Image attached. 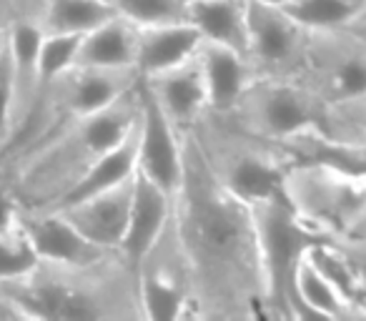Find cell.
I'll return each instance as SVG.
<instances>
[{
  "label": "cell",
  "instance_id": "obj_1",
  "mask_svg": "<svg viewBox=\"0 0 366 321\" xmlns=\"http://www.w3.org/2000/svg\"><path fill=\"white\" fill-rule=\"evenodd\" d=\"M181 146L173 224L189 269L191 319H266L254 209L216 179L194 133L183 131Z\"/></svg>",
  "mask_w": 366,
  "mask_h": 321
},
{
  "label": "cell",
  "instance_id": "obj_2",
  "mask_svg": "<svg viewBox=\"0 0 366 321\" xmlns=\"http://www.w3.org/2000/svg\"><path fill=\"white\" fill-rule=\"evenodd\" d=\"M0 291L16 304L23 319L48 321H141L136 274L121 259L91 266H63L38 261L36 269L13 281H3Z\"/></svg>",
  "mask_w": 366,
  "mask_h": 321
},
{
  "label": "cell",
  "instance_id": "obj_3",
  "mask_svg": "<svg viewBox=\"0 0 366 321\" xmlns=\"http://www.w3.org/2000/svg\"><path fill=\"white\" fill-rule=\"evenodd\" d=\"M141 81V78H138ZM138 118V83L116 103L66 123L11 161L23 209H53L103 153L123 141Z\"/></svg>",
  "mask_w": 366,
  "mask_h": 321
},
{
  "label": "cell",
  "instance_id": "obj_4",
  "mask_svg": "<svg viewBox=\"0 0 366 321\" xmlns=\"http://www.w3.org/2000/svg\"><path fill=\"white\" fill-rule=\"evenodd\" d=\"M214 176L249 206L284 199L291 164L274 141L236 126L224 113H206L191 131Z\"/></svg>",
  "mask_w": 366,
  "mask_h": 321
},
{
  "label": "cell",
  "instance_id": "obj_5",
  "mask_svg": "<svg viewBox=\"0 0 366 321\" xmlns=\"http://www.w3.org/2000/svg\"><path fill=\"white\" fill-rule=\"evenodd\" d=\"M256 221V236L264 269L266 319H301L296 296V271L306 251L331 236L304 221L284 199L264 201L251 206Z\"/></svg>",
  "mask_w": 366,
  "mask_h": 321
},
{
  "label": "cell",
  "instance_id": "obj_6",
  "mask_svg": "<svg viewBox=\"0 0 366 321\" xmlns=\"http://www.w3.org/2000/svg\"><path fill=\"white\" fill-rule=\"evenodd\" d=\"M224 116L266 141H284L301 131L331 133V106L299 78H256Z\"/></svg>",
  "mask_w": 366,
  "mask_h": 321
},
{
  "label": "cell",
  "instance_id": "obj_7",
  "mask_svg": "<svg viewBox=\"0 0 366 321\" xmlns=\"http://www.w3.org/2000/svg\"><path fill=\"white\" fill-rule=\"evenodd\" d=\"M286 201L314 229L341 239L366 211V174L301 164L286 176Z\"/></svg>",
  "mask_w": 366,
  "mask_h": 321
},
{
  "label": "cell",
  "instance_id": "obj_8",
  "mask_svg": "<svg viewBox=\"0 0 366 321\" xmlns=\"http://www.w3.org/2000/svg\"><path fill=\"white\" fill-rule=\"evenodd\" d=\"M299 81L329 106L366 96V41L349 31H311Z\"/></svg>",
  "mask_w": 366,
  "mask_h": 321
},
{
  "label": "cell",
  "instance_id": "obj_9",
  "mask_svg": "<svg viewBox=\"0 0 366 321\" xmlns=\"http://www.w3.org/2000/svg\"><path fill=\"white\" fill-rule=\"evenodd\" d=\"M141 316L151 321L191 319V284L173 216L136 269Z\"/></svg>",
  "mask_w": 366,
  "mask_h": 321
},
{
  "label": "cell",
  "instance_id": "obj_10",
  "mask_svg": "<svg viewBox=\"0 0 366 321\" xmlns=\"http://www.w3.org/2000/svg\"><path fill=\"white\" fill-rule=\"evenodd\" d=\"M309 36L284 8L246 0V58L256 78H299Z\"/></svg>",
  "mask_w": 366,
  "mask_h": 321
},
{
  "label": "cell",
  "instance_id": "obj_11",
  "mask_svg": "<svg viewBox=\"0 0 366 321\" xmlns=\"http://www.w3.org/2000/svg\"><path fill=\"white\" fill-rule=\"evenodd\" d=\"M138 171L176 194L183 171L181 131L163 113L146 81H138Z\"/></svg>",
  "mask_w": 366,
  "mask_h": 321
},
{
  "label": "cell",
  "instance_id": "obj_12",
  "mask_svg": "<svg viewBox=\"0 0 366 321\" xmlns=\"http://www.w3.org/2000/svg\"><path fill=\"white\" fill-rule=\"evenodd\" d=\"M18 224L28 236L38 261L63 266H91L108 259L116 251L88 241L61 211L56 209H23L18 211Z\"/></svg>",
  "mask_w": 366,
  "mask_h": 321
},
{
  "label": "cell",
  "instance_id": "obj_13",
  "mask_svg": "<svg viewBox=\"0 0 366 321\" xmlns=\"http://www.w3.org/2000/svg\"><path fill=\"white\" fill-rule=\"evenodd\" d=\"M173 216V194L163 191L158 184H153L148 176H143L136 169L133 176V199L128 226L123 241L118 246V254L136 274L143 256L151 251V246L161 239L168 221Z\"/></svg>",
  "mask_w": 366,
  "mask_h": 321
},
{
  "label": "cell",
  "instance_id": "obj_14",
  "mask_svg": "<svg viewBox=\"0 0 366 321\" xmlns=\"http://www.w3.org/2000/svg\"><path fill=\"white\" fill-rule=\"evenodd\" d=\"M151 88L153 98L163 108L178 131H194L201 118L209 113V93H206L204 71L199 56L189 58L181 66H173L158 76L143 78Z\"/></svg>",
  "mask_w": 366,
  "mask_h": 321
},
{
  "label": "cell",
  "instance_id": "obj_15",
  "mask_svg": "<svg viewBox=\"0 0 366 321\" xmlns=\"http://www.w3.org/2000/svg\"><path fill=\"white\" fill-rule=\"evenodd\" d=\"M133 176L113 189H106L101 194L88 196V199L56 211H61L88 241L108 251H118L128 226V214H131Z\"/></svg>",
  "mask_w": 366,
  "mask_h": 321
},
{
  "label": "cell",
  "instance_id": "obj_16",
  "mask_svg": "<svg viewBox=\"0 0 366 321\" xmlns=\"http://www.w3.org/2000/svg\"><path fill=\"white\" fill-rule=\"evenodd\" d=\"M199 63L204 71L209 113H229L244 98L249 86L256 81L249 58L221 43L204 41L199 48Z\"/></svg>",
  "mask_w": 366,
  "mask_h": 321
},
{
  "label": "cell",
  "instance_id": "obj_17",
  "mask_svg": "<svg viewBox=\"0 0 366 321\" xmlns=\"http://www.w3.org/2000/svg\"><path fill=\"white\" fill-rule=\"evenodd\" d=\"M43 31L36 21H16L6 33L8 56H11L13 81V133L23 126L38 96V56H41ZM6 153V151H3Z\"/></svg>",
  "mask_w": 366,
  "mask_h": 321
},
{
  "label": "cell",
  "instance_id": "obj_18",
  "mask_svg": "<svg viewBox=\"0 0 366 321\" xmlns=\"http://www.w3.org/2000/svg\"><path fill=\"white\" fill-rule=\"evenodd\" d=\"M201 43L204 38L199 28L189 21L138 28V76L151 78L173 66H181L199 53Z\"/></svg>",
  "mask_w": 366,
  "mask_h": 321
},
{
  "label": "cell",
  "instance_id": "obj_19",
  "mask_svg": "<svg viewBox=\"0 0 366 321\" xmlns=\"http://www.w3.org/2000/svg\"><path fill=\"white\" fill-rule=\"evenodd\" d=\"M136 58H138V26L131 21L121 18L116 13L93 28L91 33L81 38L76 53V63L73 66H86V68H111V71H126L133 68L136 71Z\"/></svg>",
  "mask_w": 366,
  "mask_h": 321
},
{
  "label": "cell",
  "instance_id": "obj_20",
  "mask_svg": "<svg viewBox=\"0 0 366 321\" xmlns=\"http://www.w3.org/2000/svg\"><path fill=\"white\" fill-rule=\"evenodd\" d=\"M136 169H138V118L131 131L123 136V141L116 143L108 153H103L96 164L81 176V181L53 209H63V206H71L76 201L88 199V196H96L106 189H113V186L131 179L136 174Z\"/></svg>",
  "mask_w": 366,
  "mask_h": 321
},
{
  "label": "cell",
  "instance_id": "obj_21",
  "mask_svg": "<svg viewBox=\"0 0 366 321\" xmlns=\"http://www.w3.org/2000/svg\"><path fill=\"white\" fill-rule=\"evenodd\" d=\"M189 23L199 28L201 38L221 43L246 56V0H194Z\"/></svg>",
  "mask_w": 366,
  "mask_h": 321
},
{
  "label": "cell",
  "instance_id": "obj_22",
  "mask_svg": "<svg viewBox=\"0 0 366 321\" xmlns=\"http://www.w3.org/2000/svg\"><path fill=\"white\" fill-rule=\"evenodd\" d=\"M113 16L116 8L108 0H43L36 23L43 36L83 38Z\"/></svg>",
  "mask_w": 366,
  "mask_h": 321
},
{
  "label": "cell",
  "instance_id": "obj_23",
  "mask_svg": "<svg viewBox=\"0 0 366 321\" xmlns=\"http://www.w3.org/2000/svg\"><path fill=\"white\" fill-rule=\"evenodd\" d=\"M296 296H299L301 319H351L346 299L321 276L309 256H304L296 271Z\"/></svg>",
  "mask_w": 366,
  "mask_h": 321
},
{
  "label": "cell",
  "instance_id": "obj_24",
  "mask_svg": "<svg viewBox=\"0 0 366 321\" xmlns=\"http://www.w3.org/2000/svg\"><path fill=\"white\" fill-rule=\"evenodd\" d=\"M284 11L306 31H344L364 13V0H291Z\"/></svg>",
  "mask_w": 366,
  "mask_h": 321
},
{
  "label": "cell",
  "instance_id": "obj_25",
  "mask_svg": "<svg viewBox=\"0 0 366 321\" xmlns=\"http://www.w3.org/2000/svg\"><path fill=\"white\" fill-rule=\"evenodd\" d=\"M306 256H309L311 264L321 271V276H324V279L344 296L346 304H349V309H351V319H354V309L361 301V289H359L356 274H354V269H351L349 259H346L339 241L336 239L319 241V244H314L309 251H306Z\"/></svg>",
  "mask_w": 366,
  "mask_h": 321
},
{
  "label": "cell",
  "instance_id": "obj_26",
  "mask_svg": "<svg viewBox=\"0 0 366 321\" xmlns=\"http://www.w3.org/2000/svg\"><path fill=\"white\" fill-rule=\"evenodd\" d=\"M121 18L133 26H163V23L189 21L191 0H111Z\"/></svg>",
  "mask_w": 366,
  "mask_h": 321
},
{
  "label": "cell",
  "instance_id": "obj_27",
  "mask_svg": "<svg viewBox=\"0 0 366 321\" xmlns=\"http://www.w3.org/2000/svg\"><path fill=\"white\" fill-rule=\"evenodd\" d=\"M38 264V256L33 251L28 236L23 234L21 224L13 229L0 231V284L26 276Z\"/></svg>",
  "mask_w": 366,
  "mask_h": 321
},
{
  "label": "cell",
  "instance_id": "obj_28",
  "mask_svg": "<svg viewBox=\"0 0 366 321\" xmlns=\"http://www.w3.org/2000/svg\"><path fill=\"white\" fill-rule=\"evenodd\" d=\"M329 136L341 138L346 143L364 148L366 151V96L349 103L331 106V133Z\"/></svg>",
  "mask_w": 366,
  "mask_h": 321
},
{
  "label": "cell",
  "instance_id": "obj_29",
  "mask_svg": "<svg viewBox=\"0 0 366 321\" xmlns=\"http://www.w3.org/2000/svg\"><path fill=\"white\" fill-rule=\"evenodd\" d=\"M13 133V81H11V56L3 41L0 46V156L11 143Z\"/></svg>",
  "mask_w": 366,
  "mask_h": 321
},
{
  "label": "cell",
  "instance_id": "obj_30",
  "mask_svg": "<svg viewBox=\"0 0 366 321\" xmlns=\"http://www.w3.org/2000/svg\"><path fill=\"white\" fill-rule=\"evenodd\" d=\"M18 204L16 196V171H13L11 161L0 158V231L13 229L18 224Z\"/></svg>",
  "mask_w": 366,
  "mask_h": 321
},
{
  "label": "cell",
  "instance_id": "obj_31",
  "mask_svg": "<svg viewBox=\"0 0 366 321\" xmlns=\"http://www.w3.org/2000/svg\"><path fill=\"white\" fill-rule=\"evenodd\" d=\"M336 241L341 244L351 269H354L356 281H359V289H361V301H364L366 299V239H361V236H344V239H336Z\"/></svg>",
  "mask_w": 366,
  "mask_h": 321
},
{
  "label": "cell",
  "instance_id": "obj_32",
  "mask_svg": "<svg viewBox=\"0 0 366 321\" xmlns=\"http://www.w3.org/2000/svg\"><path fill=\"white\" fill-rule=\"evenodd\" d=\"M18 21L16 0H0V31H11V26Z\"/></svg>",
  "mask_w": 366,
  "mask_h": 321
},
{
  "label": "cell",
  "instance_id": "obj_33",
  "mask_svg": "<svg viewBox=\"0 0 366 321\" xmlns=\"http://www.w3.org/2000/svg\"><path fill=\"white\" fill-rule=\"evenodd\" d=\"M43 0H16L18 21H36Z\"/></svg>",
  "mask_w": 366,
  "mask_h": 321
},
{
  "label": "cell",
  "instance_id": "obj_34",
  "mask_svg": "<svg viewBox=\"0 0 366 321\" xmlns=\"http://www.w3.org/2000/svg\"><path fill=\"white\" fill-rule=\"evenodd\" d=\"M344 31L354 33L356 38H361V41H366V21H359V23H354V26L344 28Z\"/></svg>",
  "mask_w": 366,
  "mask_h": 321
},
{
  "label": "cell",
  "instance_id": "obj_35",
  "mask_svg": "<svg viewBox=\"0 0 366 321\" xmlns=\"http://www.w3.org/2000/svg\"><path fill=\"white\" fill-rule=\"evenodd\" d=\"M254 3H264V6H276V8H284V6H289L291 0H254Z\"/></svg>",
  "mask_w": 366,
  "mask_h": 321
},
{
  "label": "cell",
  "instance_id": "obj_36",
  "mask_svg": "<svg viewBox=\"0 0 366 321\" xmlns=\"http://www.w3.org/2000/svg\"><path fill=\"white\" fill-rule=\"evenodd\" d=\"M354 319H366V299L354 309Z\"/></svg>",
  "mask_w": 366,
  "mask_h": 321
},
{
  "label": "cell",
  "instance_id": "obj_37",
  "mask_svg": "<svg viewBox=\"0 0 366 321\" xmlns=\"http://www.w3.org/2000/svg\"><path fill=\"white\" fill-rule=\"evenodd\" d=\"M359 21H366V0H364V13H361V18H359ZM359 21H356V23H359Z\"/></svg>",
  "mask_w": 366,
  "mask_h": 321
},
{
  "label": "cell",
  "instance_id": "obj_38",
  "mask_svg": "<svg viewBox=\"0 0 366 321\" xmlns=\"http://www.w3.org/2000/svg\"><path fill=\"white\" fill-rule=\"evenodd\" d=\"M6 41V31H0V43Z\"/></svg>",
  "mask_w": 366,
  "mask_h": 321
},
{
  "label": "cell",
  "instance_id": "obj_39",
  "mask_svg": "<svg viewBox=\"0 0 366 321\" xmlns=\"http://www.w3.org/2000/svg\"><path fill=\"white\" fill-rule=\"evenodd\" d=\"M191 3H194V0H191Z\"/></svg>",
  "mask_w": 366,
  "mask_h": 321
},
{
  "label": "cell",
  "instance_id": "obj_40",
  "mask_svg": "<svg viewBox=\"0 0 366 321\" xmlns=\"http://www.w3.org/2000/svg\"><path fill=\"white\" fill-rule=\"evenodd\" d=\"M0 46H3V43H0Z\"/></svg>",
  "mask_w": 366,
  "mask_h": 321
},
{
  "label": "cell",
  "instance_id": "obj_41",
  "mask_svg": "<svg viewBox=\"0 0 366 321\" xmlns=\"http://www.w3.org/2000/svg\"><path fill=\"white\" fill-rule=\"evenodd\" d=\"M108 3H111V0H108Z\"/></svg>",
  "mask_w": 366,
  "mask_h": 321
},
{
  "label": "cell",
  "instance_id": "obj_42",
  "mask_svg": "<svg viewBox=\"0 0 366 321\" xmlns=\"http://www.w3.org/2000/svg\"><path fill=\"white\" fill-rule=\"evenodd\" d=\"M364 214H366V211H364Z\"/></svg>",
  "mask_w": 366,
  "mask_h": 321
}]
</instances>
